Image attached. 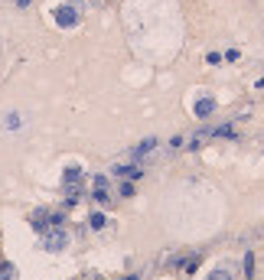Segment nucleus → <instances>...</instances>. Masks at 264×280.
Listing matches in <instances>:
<instances>
[{"instance_id": "obj_10", "label": "nucleus", "mask_w": 264, "mask_h": 280, "mask_svg": "<svg viewBox=\"0 0 264 280\" xmlns=\"http://www.w3.org/2000/svg\"><path fill=\"white\" fill-rule=\"evenodd\" d=\"M245 277H255V251L245 254Z\"/></svg>"}, {"instance_id": "obj_16", "label": "nucleus", "mask_w": 264, "mask_h": 280, "mask_svg": "<svg viewBox=\"0 0 264 280\" xmlns=\"http://www.w3.org/2000/svg\"><path fill=\"white\" fill-rule=\"evenodd\" d=\"M95 189H108V176H95Z\"/></svg>"}, {"instance_id": "obj_12", "label": "nucleus", "mask_w": 264, "mask_h": 280, "mask_svg": "<svg viewBox=\"0 0 264 280\" xmlns=\"http://www.w3.org/2000/svg\"><path fill=\"white\" fill-rule=\"evenodd\" d=\"M206 280H232V271H225V267H218V271H212Z\"/></svg>"}, {"instance_id": "obj_17", "label": "nucleus", "mask_w": 264, "mask_h": 280, "mask_svg": "<svg viewBox=\"0 0 264 280\" xmlns=\"http://www.w3.org/2000/svg\"><path fill=\"white\" fill-rule=\"evenodd\" d=\"M206 62H209V65H218V62H222V55H218V52H209V55H206Z\"/></svg>"}, {"instance_id": "obj_11", "label": "nucleus", "mask_w": 264, "mask_h": 280, "mask_svg": "<svg viewBox=\"0 0 264 280\" xmlns=\"http://www.w3.org/2000/svg\"><path fill=\"white\" fill-rule=\"evenodd\" d=\"M0 280H16V267L13 264H3V267H0Z\"/></svg>"}, {"instance_id": "obj_8", "label": "nucleus", "mask_w": 264, "mask_h": 280, "mask_svg": "<svg viewBox=\"0 0 264 280\" xmlns=\"http://www.w3.org/2000/svg\"><path fill=\"white\" fill-rule=\"evenodd\" d=\"M88 225H92V228H95V232H101V228L108 225V218L101 215V212H95V215H92V218H88Z\"/></svg>"}, {"instance_id": "obj_15", "label": "nucleus", "mask_w": 264, "mask_h": 280, "mask_svg": "<svg viewBox=\"0 0 264 280\" xmlns=\"http://www.w3.org/2000/svg\"><path fill=\"white\" fill-rule=\"evenodd\" d=\"M202 137H206V134H196V137L189 140V150H199L202 147Z\"/></svg>"}, {"instance_id": "obj_4", "label": "nucleus", "mask_w": 264, "mask_h": 280, "mask_svg": "<svg viewBox=\"0 0 264 280\" xmlns=\"http://www.w3.org/2000/svg\"><path fill=\"white\" fill-rule=\"evenodd\" d=\"M157 150V137H147V140H140L137 147L131 150V160H144V156H150Z\"/></svg>"}, {"instance_id": "obj_14", "label": "nucleus", "mask_w": 264, "mask_h": 280, "mask_svg": "<svg viewBox=\"0 0 264 280\" xmlns=\"http://www.w3.org/2000/svg\"><path fill=\"white\" fill-rule=\"evenodd\" d=\"M121 195H127V199L134 195V183H131V179H124V183H121Z\"/></svg>"}, {"instance_id": "obj_18", "label": "nucleus", "mask_w": 264, "mask_h": 280, "mask_svg": "<svg viewBox=\"0 0 264 280\" xmlns=\"http://www.w3.org/2000/svg\"><path fill=\"white\" fill-rule=\"evenodd\" d=\"M30 3H33V0H16V7H20V10H26Z\"/></svg>"}, {"instance_id": "obj_9", "label": "nucleus", "mask_w": 264, "mask_h": 280, "mask_svg": "<svg viewBox=\"0 0 264 280\" xmlns=\"http://www.w3.org/2000/svg\"><path fill=\"white\" fill-rule=\"evenodd\" d=\"M92 199H95V202H98V205H108V202H111L108 189H92Z\"/></svg>"}, {"instance_id": "obj_6", "label": "nucleus", "mask_w": 264, "mask_h": 280, "mask_svg": "<svg viewBox=\"0 0 264 280\" xmlns=\"http://www.w3.org/2000/svg\"><path fill=\"white\" fill-rule=\"evenodd\" d=\"M82 183V166H65L62 170V186L69 189V186H78Z\"/></svg>"}, {"instance_id": "obj_1", "label": "nucleus", "mask_w": 264, "mask_h": 280, "mask_svg": "<svg viewBox=\"0 0 264 280\" xmlns=\"http://www.w3.org/2000/svg\"><path fill=\"white\" fill-rule=\"evenodd\" d=\"M65 244H69V234H65L62 228H53L49 234H43V248H46L49 254H59V251H65Z\"/></svg>"}, {"instance_id": "obj_13", "label": "nucleus", "mask_w": 264, "mask_h": 280, "mask_svg": "<svg viewBox=\"0 0 264 280\" xmlns=\"http://www.w3.org/2000/svg\"><path fill=\"white\" fill-rule=\"evenodd\" d=\"M212 134H215V137H232V124H222V127H215V131H212Z\"/></svg>"}, {"instance_id": "obj_19", "label": "nucleus", "mask_w": 264, "mask_h": 280, "mask_svg": "<svg viewBox=\"0 0 264 280\" xmlns=\"http://www.w3.org/2000/svg\"><path fill=\"white\" fill-rule=\"evenodd\" d=\"M121 280H140V277H137V274H127V277H121Z\"/></svg>"}, {"instance_id": "obj_5", "label": "nucleus", "mask_w": 264, "mask_h": 280, "mask_svg": "<svg viewBox=\"0 0 264 280\" xmlns=\"http://www.w3.org/2000/svg\"><path fill=\"white\" fill-rule=\"evenodd\" d=\"M193 111H196V117H199V121H206V117H212V114H215V98H199Z\"/></svg>"}, {"instance_id": "obj_7", "label": "nucleus", "mask_w": 264, "mask_h": 280, "mask_svg": "<svg viewBox=\"0 0 264 280\" xmlns=\"http://www.w3.org/2000/svg\"><path fill=\"white\" fill-rule=\"evenodd\" d=\"M20 127H23V114H20V111L3 114V131H20Z\"/></svg>"}, {"instance_id": "obj_2", "label": "nucleus", "mask_w": 264, "mask_h": 280, "mask_svg": "<svg viewBox=\"0 0 264 280\" xmlns=\"http://www.w3.org/2000/svg\"><path fill=\"white\" fill-rule=\"evenodd\" d=\"M53 16H55V23H59V26H65V30H69V26L78 23V7H59Z\"/></svg>"}, {"instance_id": "obj_3", "label": "nucleus", "mask_w": 264, "mask_h": 280, "mask_svg": "<svg viewBox=\"0 0 264 280\" xmlns=\"http://www.w3.org/2000/svg\"><path fill=\"white\" fill-rule=\"evenodd\" d=\"M111 173H114V176H121V179H131V183H134V179L144 176V166H137V163H124V166H114Z\"/></svg>"}]
</instances>
